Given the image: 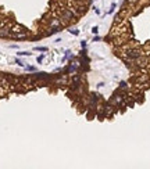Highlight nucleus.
Masks as SVG:
<instances>
[{"instance_id": "0eeeda50", "label": "nucleus", "mask_w": 150, "mask_h": 169, "mask_svg": "<svg viewBox=\"0 0 150 169\" xmlns=\"http://www.w3.org/2000/svg\"><path fill=\"white\" fill-rule=\"evenodd\" d=\"M15 64H18L19 67H25V63L22 60H18V58H15Z\"/></svg>"}, {"instance_id": "423d86ee", "label": "nucleus", "mask_w": 150, "mask_h": 169, "mask_svg": "<svg viewBox=\"0 0 150 169\" xmlns=\"http://www.w3.org/2000/svg\"><path fill=\"white\" fill-rule=\"evenodd\" d=\"M25 69H26V71H29V72H35V71H36V68H35V67H31V65H26Z\"/></svg>"}, {"instance_id": "1a4fd4ad", "label": "nucleus", "mask_w": 150, "mask_h": 169, "mask_svg": "<svg viewBox=\"0 0 150 169\" xmlns=\"http://www.w3.org/2000/svg\"><path fill=\"white\" fill-rule=\"evenodd\" d=\"M115 7H117V6H115V3H112V4H111V8H110V10H108V14H111L112 11H114V10H115Z\"/></svg>"}, {"instance_id": "20e7f679", "label": "nucleus", "mask_w": 150, "mask_h": 169, "mask_svg": "<svg viewBox=\"0 0 150 169\" xmlns=\"http://www.w3.org/2000/svg\"><path fill=\"white\" fill-rule=\"evenodd\" d=\"M69 33H71V35H75V36H78V35H79V29H76V28H69Z\"/></svg>"}, {"instance_id": "f03ea898", "label": "nucleus", "mask_w": 150, "mask_h": 169, "mask_svg": "<svg viewBox=\"0 0 150 169\" xmlns=\"http://www.w3.org/2000/svg\"><path fill=\"white\" fill-rule=\"evenodd\" d=\"M126 56L129 57L131 60H138L139 57L142 56V53H140L139 50H136V49H131V50L126 51Z\"/></svg>"}, {"instance_id": "39448f33", "label": "nucleus", "mask_w": 150, "mask_h": 169, "mask_svg": "<svg viewBox=\"0 0 150 169\" xmlns=\"http://www.w3.org/2000/svg\"><path fill=\"white\" fill-rule=\"evenodd\" d=\"M32 53H29V51H18L17 53V56H19V57H24V56H31Z\"/></svg>"}, {"instance_id": "f257e3e1", "label": "nucleus", "mask_w": 150, "mask_h": 169, "mask_svg": "<svg viewBox=\"0 0 150 169\" xmlns=\"http://www.w3.org/2000/svg\"><path fill=\"white\" fill-rule=\"evenodd\" d=\"M47 22H49L50 28H56V29H58V31H61L63 22L60 21V18H57V17H50Z\"/></svg>"}, {"instance_id": "ddd939ff", "label": "nucleus", "mask_w": 150, "mask_h": 169, "mask_svg": "<svg viewBox=\"0 0 150 169\" xmlns=\"http://www.w3.org/2000/svg\"><path fill=\"white\" fill-rule=\"evenodd\" d=\"M10 47H11V49H18V46H17V44H11Z\"/></svg>"}, {"instance_id": "4468645a", "label": "nucleus", "mask_w": 150, "mask_h": 169, "mask_svg": "<svg viewBox=\"0 0 150 169\" xmlns=\"http://www.w3.org/2000/svg\"><path fill=\"white\" fill-rule=\"evenodd\" d=\"M93 40H94V42H99V40H100V38H99V36H94V39H93Z\"/></svg>"}, {"instance_id": "9d476101", "label": "nucleus", "mask_w": 150, "mask_h": 169, "mask_svg": "<svg viewBox=\"0 0 150 169\" xmlns=\"http://www.w3.org/2000/svg\"><path fill=\"white\" fill-rule=\"evenodd\" d=\"M43 58H44L43 56H39V57H38V58H36V61H38V63H39V64H42V61H43Z\"/></svg>"}, {"instance_id": "9b49d317", "label": "nucleus", "mask_w": 150, "mask_h": 169, "mask_svg": "<svg viewBox=\"0 0 150 169\" xmlns=\"http://www.w3.org/2000/svg\"><path fill=\"white\" fill-rule=\"evenodd\" d=\"M119 88H121V89H126L128 86H126V83H125V82H121V83H119Z\"/></svg>"}, {"instance_id": "f8f14e48", "label": "nucleus", "mask_w": 150, "mask_h": 169, "mask_svg": "<svg viewBox=\"0 0 150 169\" xmlns=\"http://www.w3.org/2000/svg\"><path fill=\"white\" fill-rule=\"evenodd\" d=\"M92 32H93L94 35H96V33L99 32V28H97V26H93V28H92Z\"/></svg>"}, {"instance_id": "6e6552de", "label": "nucleus", "mask_w": 150, "mask_h": 169, "mask_svg": "<svg viewBox=\"0 0 150 169\" xmlns=\"http://www.w3.org/2000/svg\"><path fill=\"white\" fill-rule=\"evenodd\" d=\"M33 50H36V51H47L49 49H47V47H35Z\"/></svg>"}, {"instance_id": "7ed1b4c3", "label": "nucleus", "mask_w": 150, "mask_h": 169, "mask_svg": "<svg viewBox=\"0 0 150 169\" xmlns=\"http://www.w3.org/2000/svg\"><path fill=\"white\" fill-rule=\"evenodd\" d=\"M11 35V29L10 28H0V38H10Z\"/></svg>"}]
</instances>
